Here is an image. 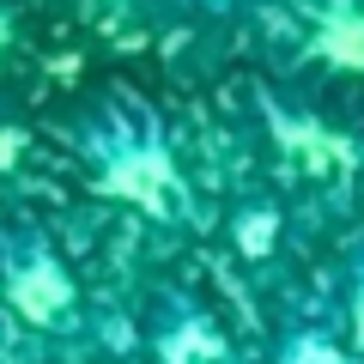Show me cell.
Masks as SVG:
<instances>
[{
	"instance_id": "4",
	"label": "cell",
	"mask_w": 364,
	"mask_h": 364,
	"mask_svg": "<svg viewBox=\"0 0 364 364\" xmlns=\"http://www.w3.org/2000/svg\"><path fill=\"white\" fill-rule=\"evenodd\" d=\"M176 31H231V25H261L279 0H140Z\"/></svg>"
},
{
	"instance_id": "5",
	"label": "cell",
	"mask_w": 364,
	"mask_h": 364,
	"mask_svg": "<svg viewBox=\"0 0 364 364\" xmlns=\"http://www.w3.org/2000/svg\"><path fill=\"white\" fill-rule=\"evenodd\" d=\"M328 316H334V328H340V340H346L352 364H364V243H352L346 261H340L334 291H328Z\"/></svg>"
},
{
	"instance_id": "3",
	"label": "cell",
	"mask_w": 364,
	"mask_h": 364,
	"mask_svg": "<svg viewBox=\"0 0 364 364\" xmlns=\"http://www.w3.org/2000/svg\"><path fill=\"white\" fill-rule=\"evenodd\" d=\"M255 31L286 67L364 73V0H279Z\"/></svg>"
},
{
	"instance_id": "1",
	"label": "cell",
	"mask_w": 364,
	"mask_h": 364,
	"mask_svg": "<svg viewBox=\"0 0 364 364\" xmlns=\"http://www.w3.org/2000/svg\"><path fill=\"white\" fill-rule=\"evenodd\" d=\"M6 322H13V346L37 340L43 352H67L85 340V286L49 243V231L31 225L6 231Z\"/></svg>"
},
{
	"instance_id": "2",
	"label": "cell",
	"mask_w": 364,
	"mask_h": 364,
	"mask_svg": "<svg viewBox=\"0 0 364 364\" xmlns=\"http://www.w3.org/2000/svg\"><path fill=\"white\" fill-rule=\"evenodd\" d=\"M85 158L91 170H104L116 195L140 200V207H176L182 200V170L170 158V140L158 128V109L146 104H104L85 116Z\"/></svg>"
}]
</instances>
